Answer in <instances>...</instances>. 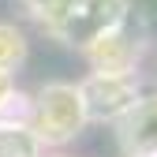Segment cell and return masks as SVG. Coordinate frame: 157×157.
Listing matches in <instances>:
<instances>
[{
	"label": "cell",
	"mask_w": 157,
	"mask_h": 157,
	"mask_svg": "<svg viewBox=\"0 0 157 157\" xmlns=\"http://www.w3.org/2000/svg\"><path fill=\"white\" fill-rule=\"evenodd\" d=\"M0 157H41V142L30 127H0Z\"/></svg>",
	"instance_id": "5b68a950"
},
{
	"label": "cell",
	"mask_w": 157,
	"mask_h": 157,
	"mask_svg": "<svg viewBox=\"0 0 157 157\" xmlns=\"http://www.w3.org/2000/svg\"><path fill=\"white\" fill-rule=\"evenodd\" d=\"M15 90H11V75L8 71H0V105H8V97H11Z\"/></svg>",
	"instance_id": "ba28073f"
},
{
	"label": "cell",
	"mask_w": 157,
	"mask_h": 157,
	"mask_svg": "<svg viewBox=\"0 0 157 157\" xmlns=\"http://www.w3.org/2000/svg\"><path fill=\"white\" fill-rule=\"evenodd\" d=\"M78 94L86 105V120H124L139 101V86L127 71H97L78 86Z\"/></svg>",
	"instance_id": "3957f363"
},
{
	"label": "cell",
	"mask_w": 157,
	"mask_h": 157,
	"mask_svg": "<svg viewBox=\"0 0 157 157\" xmlns=\"http://www.w3.org/2000/svg\"><path fill=\"white\" fill-rule=\"evenodd\" d=\"M120 135L131 153H157V97L135 101V109L120 120Z\"/></svg>",
	"instance_id": "277c9868"
},
{
	"label": "cell",
	"mask_w": 157,
	"mask_h": 157,
	"mask_svg": "<svg viewBox=\"0 0 157 157\" xmlns=\"http://www.w3.org/2000/svg\"><path fill=\"white\" fill-rule=\"evenodd\" d=\"M86 127V105L82 94L71 82H52L37 94L30 105V131L41 146H64Z\"/></svg>",
	"instance_id": "6da1fadb"
},
{
	"label": "cell",
	"mask_w": 157,
	"mask_h": 157,
	"mask_svg": "<svg viewBox=\"0 0 157 157\" xmlns=\"http://www.w3.org/2000/svg\"><path fill=\"white\" fill-rule=\"evenodd\" d=\"M23 4H26L37 19H41L49 30H56V26H60V19L71 11V4H75V0H23Z\"/></svg>",
	"instance_id": "52a82bcc"
},
{
	"label": "cell",
	"mask_w": 157,
	"mask_h": 157,
	"mask_svg": "<svg viewBox=\"0 0 157 157\" xmlns=\"http://www.w3.org/2000/svg\"><path fill=\"white\" fill-rule=\"evenodd\" d=\"M127 19V0H75L52 34L67 45L94 49L101 37L116 34Z\"/></svg>",
	"instance_id": "7a4b0ae2"
},
{
	"label": "cell",
	"mask_w": 157,
	"mask_h": 157,
	"mask_svg": "<svg viewBox=\"0 0 157 157\" xmlns=\"http://www.w3.org/2000/svg\"><path fill=\"white\" fill-rule=\"evenodd\" d=\"M23 60H26V37L15 26L0 23V71L11 75V67H19Z\"/></svg>",
	"instance_id": "8992f818"
}]
</instances>
